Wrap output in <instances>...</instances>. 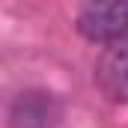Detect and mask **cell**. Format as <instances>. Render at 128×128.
Masks as SVG:
<instances>
[{
    "instance_id": "obj_1",
    "label": "cell",
    "mask_w": 128,
    "mask_h": 128,
    "mask_svg": "<svg viewBox=\"0 0 128 128\" xmlns=\"http://www.w3.org/2000/svg\"><path fill=\"white\" fill-rule=\"evenodd\" d=\"M78 33L86 42L96 45H113L128 39V0H110V3H86L80 6L74 18Z\"/></svg>"
},
{
    "instance_id": "obj_3",
    "label": "cell",
    "mask_w": 128,
    "mask_h": 128,
    "mask_svg": "<svg viewBox=\"0 0 128 128\" xmlns=\"http://www.w3.org/2000/svg\"><path fill=\"white\" fill-rule=\"evenodd\" d=\"M9 119L15 128H51L60 119V104L51 92H21L12 101V110H9Z\"/></svg>"
},
{
    "instance_id": "obj_2",
    "label": "cell",
    "mask_w": 128,
    "mask_h": 128,
    "mask_svg": "<svg viewBox=\"0 0 128 128\" xmlns=\"http://www.w3.org/2000/svg\"><path fill=\"white\" fill-rule=\"evenodd\" d=\"M96 86L113 104H128V39L107 45L96 60Z\"/></svg>"
}]
</instances>
